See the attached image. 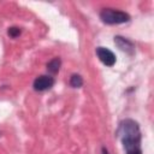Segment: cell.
I'll list each match as a JSON object with an SVG mask.
<instances>
[{"mask_svg": "<svg viewBox=\"0 0 154 154\" xmlns=\"http://www.w3.org/2000/svg\"><path fill=\"white\" fill-rule=\"evenodd\" d=\"M96 55L100 59V61L102 64H105L106 66H113L116 64V55L112 51H109L108 48L105 47H97L96 48Z\"/></svg>", "mask_w": 154, "mask_h": 154, "instance_id": "cell-3", "label": "cell"}, {"mask_svg": "<svg viewBox=\"0 0 154 154\" xmlns=\"http://www.w3.org/2000/svg\"><path fill=\"white\" fill-rule=\"evenodd\" d=\"M7 34H8L11 37H17V36L20 35V29L17 28V26H11V28H8V30H7Z\"/></svg>", "mask_w": 154, "mask_h": 154, "instance_id": "cell-8", "label": "cell"}, {"mask_svg": "<svg viewBox=\"0 0 154 154\" xmlns=\"http://www.w3.org/2000/svg\"><path fill=\"white\" fill-rule=\"evenodd\" d=\"M53 84H54V78L53 77L42 75V76H38V77L35 78L32 87L37 91H43V90H47V89L52 88Z\"/></svg>", "mask_w": 154, "mask_h": 154, "instance_id": "cell-4", "label": "cell"}, {"mask_svg": "<svg viewBox=\"0 0 154 154\" xmlns=\"http://www.w3.org/2000/svg\"><path fill=\"white\" fill-rule=\"evenodd\" d=\"M60 65H61V60L60 58H54L52 59L48 64H47V70L51 72V73H57L60 69Z\"/></svg>", "mask_w": 154, "mask_h": 154, "instance_id": "cell-6", "label": "cell"}, {"mask_svg": "<svg viewBox=\"0 0 154 154\" xmlns=\"http://www.w3.org/2000/svg\"><path fill=\"white\" fill-rule=\"evenodd\" d=\"M70 84L73 88H79L83 85V78L79 75H72L70 78Z\"/></svg>", "mask_w": 154, "mask_h": 154, "instance_id": "cell-7", "label": "cell"}, {"mask_svg": "<svg viewBox=\"0 0 154 154\" xmlns=\"http://www.w3.org/2000/svg\"><path fill=\"white\" fill-rule=\"evenodd\" d=\"M100 18L105 24H122L130 20V16L126 12L113 10V8H103L100 12Z\"/></svg>", "mask_w": 154, "mask_h": 154, "instance_id": "cell-2", "label": "cell"}, {"mask_svg": "<svg viewBox=\"0 0 154 154\" xmlns=\"http://www.w3.org/2000/svg\"><path fill=\"white\" fill-rule=\"evenodd\" d=\"M114 43H116L122 51H124V52H126V53L132 54L134 51H135L134 43H132L131 41H129L128 38H124V37H122V36H116V37H114Z\"/></svg>", "mask_w": 154, "mask_h": 154, "instance_id": "cell-5", "label": "cell"}, {"mask_svg": "<svg viewBox=\"0 0 154 154\" xmlns=\"http://www.w3.org/2000/svg\"><path fill=\"white\" fill-rule=\"evenodd\" d=\"M117 135L119 136L125 154H142L141 131L138 123L132 119H125L119 124Z\"/></svg>", "mask_w": 154, "mask_h": 154, "instance_id": "cell-1", "label": "cell"}, {"mask_svg": "<svg viewBox=\"0 0 154 154\" xmlns=\"http://www.w3.org/2000/svg\"><path fill=\"white\" fill-rule=\"evenodd\" d=\"M102 154H109V153H108V150H107V149H106L105 147L102 148Z\"/></svg>", "mask_w": 154, "mask_h": 154, "instance_id": "cell-9", "label": "cell"}]
</instances>
